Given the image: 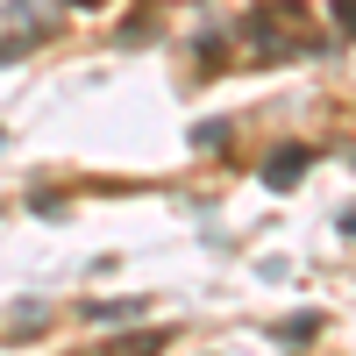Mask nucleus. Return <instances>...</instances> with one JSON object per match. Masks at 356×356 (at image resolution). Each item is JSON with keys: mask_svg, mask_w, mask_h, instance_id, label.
Listing matches in <instances>:
<instances>
[{"mask_svg": "<svg viewBox=\"0 0 356 356\" xmlns=\"http://www.w3.org/2000/svg\"><path fill=\"white\" fill-rule=\"evenodd\" d=\"M243 36H250L257 57H307V50H321L314 15L300 8V0H257V8L243 15Z\"/></svg>", "mask_w": 356, "mask_h": 356, "instance_id": "1", "label": "nucleus"}, {"mask_svg": "<svg viewBox=\"0 0 356 356\" xmlns=\"http://www.w3.org/2000/svg\"><path fill=\"white\" fill-rule=\"evenodd\" d=\"M307 164H314V157L285 143V150H271V157H264V186H271V193H292V186L307 178Z\"/></svg>", "mask_w": 356, "mask_h": 356, "instance_id": "2", "label": "nucleus"}, {"mask_svg": "<svg viewBox=\"0 0 356 356\" xmlns=\"http://www.w3.org/2000/svg\"><path fill=\"white\" fill-rule=\"evenodd\" d=\"M321 328V314H300V321H285V328H278V342H307Z\"/></svg>", "mask_w": 356, "mask_h": 356, "instance_id": "3", "label": "nucleus"}, {"mask_svg": "<svg viewBox=\"0 0 356 356\" xmlns=\"http://www.w3.org/2000/svg\"><path fill=\"white\" fill-rule=\"evenodd\" d=\"M335 29H342V36H356V0H335Z\"/></svg>", "mask_w": 356, "mask_h": 356, "instance_id": "4", "label": "nucleus"}, {"mask_svg": "<svg viewBox=\"0 0 356 356\" xmlns=\"http://www.w3.org/2000/svg\"><path fill=\"white\" fill-rule=\"evenodd\" d=\"M72 8H100V0H72Z\"/></svg>", "mask_w": 356, "mask_h": 356, "instance_id": "5", "label": "nucleus"}]
</instances>
